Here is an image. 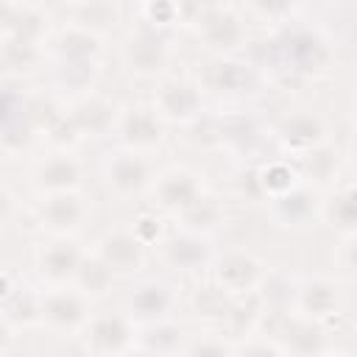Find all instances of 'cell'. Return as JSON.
<instances>
[{
    "label": "cell",
    "instance_id": "6da1fadb",
    "mask_svg": "<svg viewBox=\"0 0 357 357\" xmlns=\"http://www.w3.org/2000/svg\"><path fill=\"white\" fill-rule=\"evenodd\" d=\"M271 59L273 67L287 78H318L332 70L335 47L318 28L298 17L273 31Z\"/></svg>",
    "mask_w": 357,
    "mask_h": 357
},
{
    "label": "cell",
    "instance_id": "7a4b0ae2",
    "mask_svg": "<svg viewBox=\"0 0 357 357\" xmlns=\"http://www.w3.org/2000/svg\"><path fill=\"white\" fill-rule=\"evenodd\" d=\"M178 25L190 28L209 56H237L251 33L234 3H178Z\"/></svg>",
    "mask_w": 357,
    "mask_h": 357
},
{
    "label": "cell",
    "instance_id": "3957f363",
    "mask_svg": "<svg viewBox=\"0 0 357 357\" xmlns=\"http://www.w3.org/2000/svg\"><path fill=\"white\" fill-rule=\"evenodd\" d=\"M192 81L198 84V89L204 95L240 100V98H248L259 89L262 73L254 61H245L240 56H209L198 67Z\"/></svg>",
    "mask_w": 357,
    "mask_h": 357
},
{
    "label": "cell",
    "instance_id": "277c9868",
    "mask_svg": "<svg viewBox=\"0 0 357 357\" xmlns=\"http://www.w3.org/2000/svg\"><path fill=\"white\" fill-rule=\"evenodd\" d=\"M173 61V33L137 25L120 42V64L134 78H165Z\"/></svg>",
    "mask_w": 357,
    "mask_h": 357
},
{
    "label": "cell",
    "instance_id": "5b68a950",
    "mask_svg": "<svg viewBox=\"0 0 357 357\" xmlns=\"http://www.w3.org/2000/svg\"><path fill=\"white\" fill-rule=\"evenodd\" d=\"M181 301V287L170 276H137L123 296V312L137 324H153L173 318Z\"/></svg>",
    "mask_w": 357,
    "mask_h": 357
},
{
    "label": "cell",
    "instance_id": "8992f818",
    "mask_svg": "<svg viewBox=\"0 0 357 357\" xmlns=\"http://www.w3.org/2000/svg\"><path fill=\"white\" fill-rule=\"evenodd\" d=\"M92 318V301L67 287H39V326L59 337H81L84 326Z\"/></svg>",
    "mask_w": 357,
    "mask_h": 357
},
{
    "label": "cell",
    "instance_id": "52a82bcc",
    "mask_svg": "<svg viewBox=\"0 0 357 357\" xmlns=\"http://www.w3.org/2000/svg\"><path fill=\"white\" fill-rule=\"evenodd\" d=\"M273 139L284 153V159H301L332 139V123L318 109H310V106L290 109L287 114L279 117L273 128Z\"/></svg>",
    "mask_w": 357,
    "mask_h": 357
},
{
    "label": "cell",
    "instance_id": "ba28073f",
    "mask_svg": "<svg viewBox=\"0 0 357 357\" xmlns=\"http://www.w3.org/2000/svg\"><path fill=\"white\" fill-rule=\"evenodd\" d=\"M209 271H212V284L229 298H245V296L259 293L262 282L271 273L268 262L245 248H231L223 254L218 251Z\"/></svg>",
    "mask_w": 357,
    "mask_h": 357
},
{
    "label": "cell",
    "instance_id": "9c48e42d",
    "mask_svg": "<svg viewBox=\"0 0 357 357\" xmlns=\"http://www.w3.org/2000/svg\"><path fill=\"white\" fill-rule=\"evenodd\" d=\"M153 176H156V170H153L151 156L134 153L126 148L109 151L100 165V178H103L106 192L120 201H134V198L148 195Z\"/></svg>",
    "mask_w": 357,
    "mask_h": 357
},
{
    "label": "cell",
    "instance_id": "30bf717a",
    "mask_svg": "<svg viewBox=\"0 0 357 357\" xmlns=\"http://www.w3.org/2000/svg\"><path fill=\"white\" fill-rule=\"evenodd\" d=\"M204 195H206L204 176L192 165H170V167L159 170L148 190L153 212L159 209L162 215H173V218L178 212H184L187 206H192Z\"/></svg>",
    "mask_w": 357,
    "mask_h": 357
},
{
    "label": "cell",
    "instance_id": "8fae6325",
    "mask_svg": "<svg viewBox=\"0 0 357 357\" xmlns=\"http://www.w3.org/2000/svg\"><path fill=\"white\" fill-rule=\"evenodd\" d=\"M151 109L165 126H190L204 114V92L187 75H165L153 86Z\"/></svg>",
    "mask_w": 357,
    "mask_h": 357
},
{
    "label": "cell",
    "instance_id": "7c38bea8",
    "mask_svg": "<svg viewBox=\"0 0 357 357\" xmlns=\"http://www.w3.org/2000/svg\"><path fill=\"white\" fill-rule=\"evenodd\" d=\"M343 304H346V282L343 279H337L335 273H310L296 282L290 310L304 318L329 324L332 318H337L343 312Z\"/></svg>",
    "mask_w": 357,
    "mask_h": 357
},
{
    "label": "cell",
    "instance_id": "4fadbf2b",
    "mask_svg": "<svg viewBox=\"0 0 357 357\" xmlns=\"http://www.w3.org/2000/svg\"><path fill=\"white\" fill-rule=\"evenodd\" d=\"M114 139L117 148L134 151V153H156L167 139V126L156 117L151 103H126L117 112L114 120Z\"/></svg>",
    "mask_w": 357,
    "mask_h": 357
},
{
    "label": "cell",
    "instance_id": "5bb4252c",
    "mask_svg": "<svg viewBox=\"0 0 357 357\" xmlns=\"http://www.w3.org/2000/svg\"><path fill=\"white\" fill-rule=\"evenodd\" d=\"M81 340L89 357H126L137 346V324L123 310L92 312Z\"/></svg>",
    "mask_w": 357,
    "mask_h": 357
},
{
    "label": "cell",
    "instance_id": "9a60e30c",
    "mask_svg": "<svg viewBox=\"0 0 357 357\" xmlns=\"http://www.w3.org/2000/svg\"><path fill=\"white\" fill-rule=\"evenodd\" d=\"M156 257L170 273H201L212 268L218 248L212 237H201L184 229H170L156 243Z\"/></svg>",
    "mask_w": 357,
    "mask_h": 357
},
{
    "label": "cell",
    "instance_id": "2e32d148",
    "mask_svg": "<svg viewBox=\"0 0 357 357\" xmlns=\"http://www.w3.org/2000/svg\"><path fill=\"white\" fill-rule=\"evenodd\" d=\"M92 251L106 262V268L114 273V279H137L145 273L148 265V248L134 237L131 226L117 223L98 234Z\"/></svg>",
    "mask_w": 357,
    "mask_h": 357
},
{
    "label": "cell",
    "instance_id": "e0dca14e",
    "mask_svg": "<svg viewBox=\"0 0 357 357\" xmlns=\"http://www.w3.org/2000/svg\"><path fill=\"white\" fill-rule=\"evenodd\" d=\"M36 223L47 237H75L92 218L89 201L75 192H56V195H39L36 201Z\"/></svg>",
    "mask_w": 357,
    "mask_h": 357
},
{
    "label": "cell",
    "instance_id": "ac0fdd59",
    "mask_svg": "<svg viewBox=\"0 0 357 357\" xmlns=\"http://www.w3.org/2000/svg\"><path fill=\"white\" fill-rule=\"evenodd\" d=\"M276 326L268 332L287 357H321L329 346V329L321 321L304 318L293 310L276 312Z\"/></svg>",
    "mask_w": 357,
    "mask_h": 357
},
{
    "label": "cell",
    "instance_id": "d6986e66",
    "mask_svg": "<svg viewBox=\"0 0 357 357\" xmlns=\"http://www.w3.org/2000/svg\"><path fill=\"white\" fill-rule=\"evenodd\" d=\"M84 254L86 248L75 237H47L33 251V268L45 287H67L73 284Z\"/></svg>",
    "mask_w": 357,
    "mask_h": 357
},
{
    "label": "cell",
    "instance_id": "ffe728a7",
    "mask_svg": "<svg viewBox=\"0 0 357 357\" xmlns=\"http://www.w3.org/2000/svg\"><path fill=\"white\" fill-rule=\"evenodd\" d=\"M117 112H120V106H117L109 95H103V92H98V89H92V92H86V95H78V98H73V100L64 106V117H67L70 128L75 131L78 142H81V139L112 137Z\"/></svg>",
    "mask_w": 357,
    "mask_h": 357
},
{
    "label": "cell",
    "instance_id": "44dd1931",
    "mask_svg": "<svg viewBox=\"0 0 357 357\" xmlns=\"http://www.w3.org/2000/svg\"><path fill=\"white\" fill-rule=\"evenodd\" d=\"M33 190L36 195H56V192H75L84 184V162L73 151L50 148L33 165Z\"/></svg>",
    "mask_w": 357,
    "mask_h": 357
},
{
    "label": "cell",
    "instance_id": "7402d4cb",
    "mask_svg": "<svg viewBox=\"0 0 357 357\" xmlns=\"http://www.w3.org/2000/svg\"><path fill=\"white\" fill-rule=\"evenodd\" d=\"M318 201H321V187L298 181L293 190H287L276 198H268L265 209H268V218L279 229L304 231L318 223Z\"/></svg>",
    "mask_w": 357,
    "mask_h": 357
},
{
    "label": "cell",
    "instance_id": "603a6c76",
    "mask_svg": "<svg viewBox=\"0 0 357 357\" xmlns=\"http://www.w3.org/2000/svg\"><path fill=\"white\" fill-rule=\"evenodd\" d=\"M106 39L78 25H59L47 42V61L64 64H103Z\"/></svg>",
    "mask_w": 357,
    "mask_h": 357
},
{
    "label": "cell",
    "instance_id": "cb8c5ba5",
    "mask_svg": "<svg viewBox=\"0 0 357 357\" xmlns=\"http://www.w3.org/2000/svg\"><path fill=\"white\" fill-rule=\"evenodd\" d=\"M318 223L332 229L337 237L357 234V195L351 178H335L326 190H321Z\"/></svg>",
    "mask_w": 357,
    "mask_h": 357
},
{
    "label": "cell",
    "instance_id": "d4e9b609",
    "mask_svg": "<svg viewBox=\"0 0 357 357\" xmlns=\"http://www.w3.org/2000/svg\"><path fill=\"white\" fill-rule=\"evenodd\" d=\"M45 70H47V47L31 45L22 39L0 42V78L22 81V78H33Z\"/></svg>",
    "mask_w": 357,
    "mask_h": 357
},
{
    "label": "cell",
    "instance_id": "484cf974",
    "mask_svg": "<svg viewBox=\"0 0 357 357\" xmlns=\"http://www.w3.org/2000/svg\"><path fill=\"white\" fill-rule=\"evenodd\" d=\"M70 25H78L84 31H92L98 36H109L123 22V6L106 3V0H89V3H67L61 6Z\"/></svg>",
    "mask_w": 357,
    "mask_h": 357
},
{
    "label": "cell",
    "instance_id": "4316f807",
    "mask_svg": "<svg viewBox=\"0 0 357 357\" xmlns=\"http://www.w3.org/2000/svg\"><path fill=\"white\" fill-rule=\"evenodd\" d=\"M215 139L220 145H226L229 151H237V153H251L262 145L265 139V131L259 126V120L248 112H231L226 117L218 120L215 126Z\"/></svg>",
    "mask_w": 357,
    "mask_h": 357
},
{
    "label": "cell",
    "instance_id": "83f0119b",
    "mask_svg": "<svg viewBox=\"0 0 357 357\" xmlns=\"http://www.w3.org/2000/svg\"><path fill=\"white\" fill-rule=\"evenodd\" d=\"M53 31H56L53 8L42 6V3H17L14 25H11L8 39H22V42L47 47Z\"/></svg>",
    "mask_w": 357,
    "mask_h": 357
},
{
    "label": "cell",
    "instance_id": "f1b7e54d",
    "mask_svg": "<svg viewBox=\"0 0 357 357\" xmlns=\"http://www.w3.org/2000/svg\"><path fill=\"white\" fill-rule=\"evenodd\" d=\"M187 337H190L187 329L176 318H165V321L137 326V346L145 349V351H153L159 357H178Z\"/></svg>",
    "mask_w": 357,
    "mask_h": 357
},
{
    "label": "cell",
    "instance_id": "f546056e",
    "mask_svg": "<svg viewBox=\"0 0 357 357\" xmlns=\"http://www.w3.org/2000/svg\"><path fill=\"white\" fill-rule=\"evenodd\" d=\"M226 220H229L226 206L218 198L204 195L192 206H187L184 212L176 215V229H184V231H192L201 237H215L226 226Z\"/></svg>",
    "mask_w": 357,
    "mask_h": 357
},
{
    "label": "cell",
    "instance_id": "4dcf8cb0",
    "mask_svg": "<svg viewBox=\"0 0 357 357\" xmlns=\"http://www.w3.org/2000/svg\"><path fill=\"white\" fill-rule=\"evenodd\" d=\"M47 78L50 86L61 95L78 98L95 89L100 78V64H64V61H47Z\"/></svg>",
    "mask_w": 357,
    "mask_h": 357
},
{
    "label": "cell",
    "instance_id": "1f68e13d",
    "mask_svg": "<svg viewBox=\"0 0 357 357\" xmlns=\"http://www.w3.org/2000/svg\"><path fill=\"white\" fill-rule=\"evenodd\" d=\"M254 181H257L259 195L268 201V198H276V195L293 190V187H296L298 181H304V178H301L298 167H296L290 159L279 156V159L262 162V165L257 167V173H254Z\"/></svg>",
    "mask_w": 357,
    "mask_h": 357
},
{
    "label": "cell",
    "instance_id": "d6a6232c",
    "mask_svg": "<svg viewBox=\"0 0 357 357\" xmlns=\"http://www.w3.org/2000/svg\"><path fill=\"white\" fill-rule=\"evenodd\" d=\"M0 315L20 332L39 326V287H31L25 282H17L14 293L0 304Z\"/></svg>",
    "mask_w": 357,
    "mask_h": 357
},
{
    "label": "cell",
    "instance_id": "836d02e7",
    "mask_svg": "<svg viewBox=\"0 0 357 357\" xmlns=\"http://www.w3.org/2000/svg\"><path fill=\"white\" fill-rule=\"evenodd\" d=\"M73 287H75L78 293H84L89 301H95V298H103V296L112 293V287H114V273H112V271L106 268V262L89 248V251L84 254L81 265H78V273H75V279H73Z\"/></svg>",
    "mask_w": 357,
    "mask_h": 357
},
{
    "label": "cell",
    "instance_id": "e575fe53",
    "mask_svg": "<svg viewBox=\"0 0 357 357\" xmlns=\"http://www.w3.org/2000/svg\"><path fill=\"white\" fill-rule=\"evenodd\" d=\"M296 167H298V173H301V178H304L307 184L318 187V184L326 181V187H329V184L337 178V173H340V151H337V145L329 139L326 145H321V148L310 151L307 156H301Z\"/></svg>",
    "mask_w": 357,
    "mask_h": 357
},
{
    "label": "cell",
    "instance_id": "d590c367",
    "mask_svg": "<svg viewBox=\"0 0 357 357\" xmlns=\"http://www.w3.org/2000/svg\"><path fill=\"white\" fill-rule=\"evenodd\" d=\"M240 11L245 14L248 25L259 22V25H271L273 31H279L282 25L298 20L301 6H296V3H243Z\"/></svg>",
    "mask_w": 357,
    "mask_h": 357
},
{
    "label": "cell",
    "instance_id": "8d00e7d4",
    "mask_svg": "<svg viewBox=\"0 0 357 357\" xmlns=\"http://www.w3.org/2000/svg\"><path fill=\"white\" fill-rule=\"evenodd\" d=\"M178 357H234V340L223 337V332L190 335Z\"/></svg>",
    "mask_w": 357,
    "mask_h": 357
},
{
    "label": "cell",
    "instance_id": "74e56055",
    "mask_svg": "<svg viewBox=\"0 0 357 357\" xmlns=\"http://www.w3.org/2000/svg\"><path fill=\"white\" fill-rule=\"evenodd\" d=\"M137 14V25L153 28V31H167L173 33V28H178V3H139L134 8Z\"/></svg>",
    "mask_w": 357,
    "mask_h": 357
},
{
    "label": "cell",
    "instance_id": "f35d334b",
    "mask_svg": "<svg viewBox=\"0 0 357 357\" xmlns=\"http://www.w3.org/2000/svg\"><path fill=\"white\" fill-rule=\"evenodd\" d=\"M231 301H234V298H229L226 293H220V290L212 284V287H206V290H201V293L195 296V310H198V315L204 312V318L223 324L226 315H229V310H231Z\"/></svg>",
    "mask_w": 357,
    "mask_h": 357
},
{
    "label": "cell",
    "instance_id": "ab89813d",
    "mask_svg": "<svg viewBox=\"0 0 357 357\" xmlns=\"http://www.w3.org/2000/svg\"><path fill=\"white\" fill-rule=\"evenodd\" d=\"M234 357H287L282 346L271 335H245L243 340L234 343Z\"/></svg>",
    "mask_w": 357,
    "mask_h": 357
},
{
    "label": "cell",
    "instance_id": "60d3db41",
    "mask_svg": "<svg viewBox=\"0 0 357 357\" xmlns=\"http://www.w3.org/2000/svg\"><path fill=\"white\" fill-rule=\"evenodd\" d=\"M128 226H131L134 237H137L145 248H151V245L156 248V243H159V240L165 237V231H167V229L162 226V218H159L156 212H142V215H137Z\"/></svg>",
    "mask_w": 357,
    "mask_h": 357
},
{
    "label": "cell",
    "instance_id": "b9f144b4",
    "mask_svg": "<svg viewBox=\"0 0 357 357\" xmlns=\"http://www.w3.org/2000/svg\"><path fill=\"white\" fill-rule=\"evenodd\" d=\"M354 240L357 234H343L337 237V245H335V276L343 282L354 276Z\"/></svg>",
    "mask_w": 357,
    "mask_h": 357
},
{
    "label": "cell",
    "instance_id": "7bdbcfd3",
    "mask_svg": "<svg viewBox=\"0 0 357 357\" xmlns=\"http://www.w3.org/2000/svg\"><path fill=\"white\" fill-rule=\"evenodd\" d=\"M17 209H20L17 195H14L6 184H0V229H6V226L17 218Z\"/></svg>",
    "mask_w": 357,
    "mask_h": 357
},
{
    "label": "cell",
    "instance_id": "ee69618b",
    "mask_svg": "<svg viewBox=\"0 0 357 357\" xmlns=\"http://www.w3.org/2000/svg\"><path fill=\"white\" fill-rule=\"evenodd\" d=\"M14 11H17V3L0 0V42H3V39H8V33H11V25H14Z\"/></svg>",
    "mask_w": 357,
    "mask_h": 357
},
{
    "label": "cell",
    "instance_id": "f6af8a7d",
    "mask_svg": "<svg viewBox=\"0 0 357 357\" xmlns=\"http://www.w3.org/2000/svg\"><path fill=\"white\" fill-rule=\"evenodd\" d=\"M17 346V329L0 315V357H6Z\"/></svg>",
    "mask_w": 357,
    "mask_h": 357
},
{
    "label": "cell",
    "instance_id": "bcb514c9",
    "mask_svg": "<svg viewBox=\"0 0 357 357\" xmlns=\"http://www.w3.org/2000/svg\"><path fill=\"white\" fill-rule=\"evenodd\" d=\"M17 276L14 273H8V271H0V304L14 293V287H17Z\"/></svg>",
    "mask_w": 357,
    "mask_h": 357
},
{
    "label": "cell",
    "instance_id": "7dc6e473",
    "mask_svg": "<svg viewBox=\"0 0 357 357\" xmlns=\"http://www.w3.org/2000/svg\"><path fill=\"white\" fill-rule=\"evenodd\" d=\"M126 357H159V354H153V351H145V349H139V346H134Z\"/></svg>",
    "mask_w": 357,
    "mask_h": 357
},
{
    "label": "cell",
    "instance_id": "c3c4849f",
    "mask_svg": "<svg viewBox=\"0 0 357 357\" xmlns=\"http://www.w3.org/2000/svg\"><path fill=\"white\" fill-rule=\"evenodd\" d=\"M321 357H351V354H346V351H340V349H326Z\"/></svg>",
    "mask_w": 357,
    "mask_h": 357
}]
</instances>
